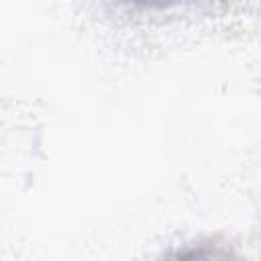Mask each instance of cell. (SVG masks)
<instances>
[{"label": "cell", "instance_id": "6da1fadb", "mask_svg": "<svg viewBox=\"0 0 261 261\" xmlns=\"http://www.w3.org/2000/svg\"><path fill=\"white\" fill-rule=\"evenodd\" d=\"M135 4H141V6H169V4H175L179 0H133Z\"/></svg>", "mask_w": 261, "mask_h": 261}]
</instances>
